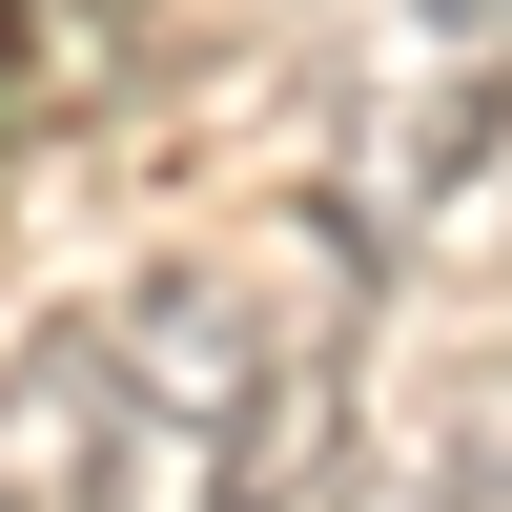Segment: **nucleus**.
<instances>
[{"mask_svg":"<svg viewBox=\"0 0 512 512\" xmlns=\"http://www.w3.org/2000/svg\"><path fill=\"white\" fill-rule=\"evenodd\" d=\"M185 431L144 410L123 328H21L0 349V512H164Z\"/></svg>","mask_w":512,"mask_h":512,"instance_id":"nucleus-1","label":"nucleus"},{"mask_svg":"<svg viewBox=\"0 0 512 512\" xmlns=\"http://www.w3.org/2000/svg\"><path fill=\"white\" fill-rule=\"evenodd\" d=\"M410 512H512V369H492V390H472V410L431 431V472H410Z\"/></svg>","mask_w":512,"mask_h":512,"instance_id":"nucleus-2","label":"nucleus"},{"mask_svg":"<svg viewBox=\"0 0 512 512\" xmlns=\"http://www.w3.org/2000/svg\"><path fill=\"white\" fill-rule=\"evenodd\" d=\"M431 41L451 62H512V0H431Z\"/></svg>","mask_w":512,"mask_h":512,"instance_id":"nucleus-3","label":"nucleus"}]
</instances>
